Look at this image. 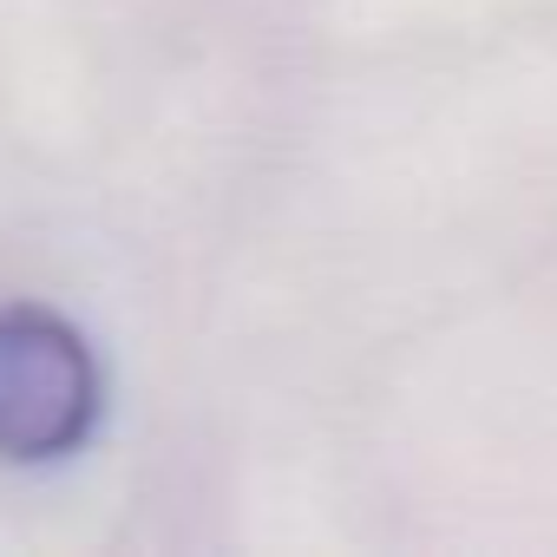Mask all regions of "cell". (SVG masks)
<instances>
[{"label":"cell","instance_id":"6da1fadb","mask_svg":"<svg viewBox=\"0 0 557 557\" xmlns=\"http://www.w3.org/2000/svg\"><path fill=\"white\" fill-rule=\"evenodd\" d=\"M99 420V368L73 322L53 309H0V459H66Z\"/></svg>","mask_w":557,"mask_h":557}]
</instances>
